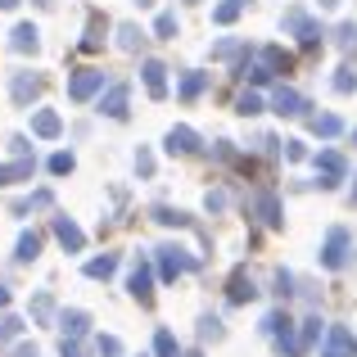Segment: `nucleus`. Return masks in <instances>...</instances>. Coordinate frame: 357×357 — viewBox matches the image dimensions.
<instances>
[{"label": "nucleus", "instance_id": "nucleus-15", "mask_svg": "<svg viewBox=\"0 0 357 357\" xmlns=\"http://www.w3.org/2000/svg\"><path fill=\"white\" fill-rule=\"evenodd\" d=\"M59 331H63V340H82V335L91 331V317L82 312V307H73V312L59 317Z\"/></svg>", "mask_w": 357, "mask_h": 357}, {"label": "nucleus", "instance_id": "nucleus-17", "mask_svg": "<svg viewBox=\"0 0 357 357\" xmlns=\"http://www.w3.org/2000/svg\"><path fill=\"white\" fill-rule=\"evenodd\" d=\"M32 158H18V163H0V185H18V181H32Z\"/></svg>", "mask_w": 357, "mask_h": 357}, {"label": "nucleus", "instance_id": "nucleus-47", "mask_svg": "<svg viewBox=\"0 0 357 357\" xmlns=\"http://www.w3.org/2000/svg\"><path fill=\"white\" fill-rule=\"evenodd\" d=\"M27 208H50V190H36V195H32V204H27Z\"/></svg>", "mask_w": 357, "mask_h": 357}, {"label": "nucleus", "instance_id": "nucleus-48", "mask_svg": "<svg viewBox=\"0 0 357 357\" xmlns=\"http://www.w3.org/2000/svg\"><path fill=\"white\" fill-rule=\"evenodd\" d=\"M14 357H41V349H36V344H18Z\"/></svg>", "mask_w": 357, "mask_h": 357}, {"label": "nucleus", "instance_id": "nucleus-13", "mask_svg": "<svg viewBox=\"0 0 357 357\" xmlns=\"http://www.w3.org/2000/svg\"><path fill=\"white\" fill-rule=\"evenodd\" d=\"M140 73H145V91H149V96H154V100H163L167 96V77H163V63H158V59H145V63H140Z\"/></svg>", "mask_w": 357, "mask_h": 357}, {"label": "nucleus", "instance_id": "nucleus-8", "mask_svg": "<svg viewBox=\"0 0 357 357\" xmlns=\"http://www.w3.org/2000/svg\"><path fill=\"white\" fill-rule=\"evenodd\" d=\"M127 100H131V91H127V82H114V86L100 96V114H109V118H127Z\"/></svg>", "mask_w": 357, "mask_h": 357}, {"label": "nucleus", "instance_id": "nucleus-49", "mask_svg": "<svg viewBox=\"0 0 357 357\" xmlns=\"http://www.w3.org/2000/svg\"><path fill=\"white\" fill-rule=\"evenodd\" d=\"M0 331H5V335H18V331H23V321H14V317H5V321H0Z\"/></svg>", "mask_w": 357, "mask_h": 357}, {"label": "nucleus", "instance_id": "nucleus-10", "mask_svg": "<svg viewBox=\"0 0 357 357\" xmlns=\"http://www.w3.org/2000/svg\"><path fill=\"white\" fill-rule=\"evenodd\" d=\"M271 109H276L280 118H298V114H307V100L298 96V91H289V86H280L276 96H271Z\"/></svg>", "mask_w": 357, "mask_h": 357}, {"label": "nucleus", "instance_id": "nucleus-16", "mask_svg": "<svg viewBox=\"0 0 357 357\" xmlns=\"http://www.w3.org/2000/svg\"><path fill=\"white\" fill-rule=\"evenodd\" d=\"M9 45H14V50H18V54H32V50H36V45H41V32H36V27H32V23H18V27H14V32H9Z\"/></svg>", "mask_w": 357, "mask_h": 357}, {"label": "nucleus", "instance_id": "nucleus-46", "mask_svg": "<svg viewBox=\"0 0 357 357\" xmlns=\"http://www.w3.org/2000/svg\"><path fill=\"white\" fill-rule=\"evenodd\" d=\"M63 357H86V349H82V344L77 340H63V349H59Z\"/></svg>", "mask_w": 357, "mask_h": 357}, {"label": "nucleus", "instance_id": "nucleus-2", "mask_svg": "<svg viewBox=\"0 0 357 357\" xmlns=\"http://www.w3.org/2000/svg\"><path fill=\"white\" fill-rule=\"evenodd\" d=\"M317 335H321V317H307V321H298V335H280V340H276V353L303 357L317 344Z\"/></svg>", "mask_w": 357, "mask_h": 357}, {"label": "nucleus", "instance_id": "nucleus-27", "mask_svg": "<svg viewBox=\"0 0 357 357\" xmlns=\"http://www.w3.org/2000/svg\"><path fill=\"white\" fill-rule=\"evenodd\" d=\"M204 86H208V73H185L181 77V100H195Z\"/></svg>", "mask_w": 357, "mask_h": 357}, {"label": "nucleus", "instance_id": "nucleus-23", "mask_svg": "<svg viewBox=\"0 0 357 357\" xmlns=\"http://www.w3.org/2000/svg\"><path fill=\"white\" fill-rule=\"evenodd\" d=\"M340 131H344V122L335 118V114H317V118H312V136L331 140V136H340Z\"/></svg>", "mask_w": 357, "mask_h": 357}, {"label": "nucleus", "instance_id": "nucleus-22", "mask_svg": "<svg viewBox=\"0 0 357 357\" xmlns=\"http://www.w3.org/2000/svg\"><path fill=\"white\" fill-rule=\"evenodd\" d=\"M114 271H118V253H105V258H91L86 262V276L91 280H109Z\"/></svg>", "mask_w": 357, "mask_h": 357}, {"label": "nucleus", "instance_id": "nucleus-43", "mask_svg": "<svg viewBox=\"0 0 357 357\" xmlns=\"http://www.w3.org/2000/svg\"><path fill=\"white\" fill-rule=\"evenodd\" d=\"M136 167H140V176H149V172H154V154H149V149H140V154H136Z\"/></svg>", "mask_w": 357, "mask_h": 357}, {"label": "nucleus", "instance_id": "nucleus-9", "mask_svg": "<svg viewBox=\"0 0 357 357\" xmlns=\"http://www.w3.org/2000/svg\"><path fill=\"white\" fill-rule=\"evenodd\" d=\"M199 131L195 127H172L167 131V154H199Z\"/></svg>", "mask_w": 357, "mask_h": 357}, {"label": "nucleus", "instance_id": "nucleus-18", "mask_svg": "<svg viewBox=\"0 0 357 357\" xmlns=\"http://www.w3.org/2000/svg\"><path fill=\"white\" fill-rule=\"evenodd\" d=\"M253 294H258V289H253L249 271H236V276H231V285H227V298H231V303H249Z\"/></svg>", "mask_w": 357, "mask_h": 357}, {"label": "nucleus", "instance_id": "nucleus-51", "mask_svg": "<svg viewBox=\"0 0 357 357\" xmlns=\"http://www.w3.org/2000/svg\"><path fill=\"white\" fill-rule=\"evenodd\" d=\"M18 5V0H0V9H14Z\"/></svg>", "mask_w": 357, "mask_h": 357}, {"label": "nucleus", "instance_id": "nucleus-4", "mask_svg": "<svg viewBox=\"0 0 357 357\" xmlns=\"http://www.w3.org/2000/svg\"><path fill=\"white\" fill-rule=\"evenodd\" d=\"M321 357H357V335L349 326H331L321 340Z\"/></svg>", "mask_w": 357, "mask_h": 357}, {"label": "nucleus", "instance_id": "nucleus-40", "mask_svg": "<svg viewBox=\"0 0 357 357\" xmlns=\"http://www.w3.org/2000/svg\"><path fill=\"white\" fill-rule=\"evenodd\" d=\"M285 158H289V163H303V158H307V145H303V140H289V145H285Z\"/></svg>", "mask_w": 357, "mask_h": 357}, {"label": "nucleus", "instance_id": "nucleus-35", "mask_svg": "<svg viewBox=\"0 0 357 357\" xmlns=\"http://www.w3.org/2000/svg\"><path fill=\"white\" fill-rule=\"evenodd\" d=\"M289 326H294V321H289L285 312H271L267 321H262V331H267V335H276V340H280V335H289Z\"/></svg>", "mask_w": 357, "mask_h": 357}, {"label": "nucleus", "instance_id": "nucleus-26", "mask_svg": "<svg viewBox=\"0 0 357 357\" xmlns=\"http://www.w3.org/2000/svg\"><path fill=\"white\" fill-rule=\"evenodd\" d=\"M154 353H158V357H181L176 335H172V331H158V335H154Z\"/></svg>", "mask_w": 357, "mask_h": 357}, {"label": "nucleus", "instance_id": "nucleus-7", "mask_svg": "<svg viewBox=\"0 0 357 357\" xmlns=\"http://www.w3.org/2000/svg\"><path fill=\"white\" fill-rule=\"evenodd\" d=\"M96 91H105V73L100 68H82L77 77L68 82V100H91Z\"/></svg>", "mask_w": 357, "mask_h": 357}, {"label": "nucleus", "instance_id": "nucleus-20", "mask_svg": "<svg viewBox=\"0 0 357 357\" xmlns=\"http://www.w3.org/2000/svg\"><path fill=\"white\" fill-rule=\"evenodd\" d=\"M14 258L18 262H36V258H41V236H36V231H23V236H18Z\"/></svg>", "mask_w": 357, "mask_h": 357}, {"label": "nucleus", "instance_id": "nucleus-11", "mask_svg": "<svg viewBox=\"0 0 357 357\" xmlns=\"http://www.w3.org/2000/svg\"><path fill=\"white\" fill-rule=\"evenodd\" d=\"M127 289H131V298H140V303H149V298H154V271H149V262H136Z\"/></svg>", "mask_w": 357, "mask_h": 357}, {"label": "nucleus", "instance_id": "nucleus-19", "mask_svg": "<svg viewBox=\"0 0 357 357\" xmlns=\"http://www.w3.org/2000/svg\"><path fill=\"white\" fill-rule=\"evenodd\" d=\"M258 59H262V68H267V73H289V63H294L285 50H280V45H267V50H258Z\"/></svg>", "mask_w": 357, "mask_h": 357}, {"label": "nucleus", "instance_id": "nucleus-45", "mask_svg": "<svg viewBox=\"0 0 357 357\" xmlns=\"http://www.w3.org/2000/svg\"><path fill=\"white\" fill-rule=\"evenodd\" d=\"M204 204H208V213H222V208H227V195H222V190H208V199H204Z\"/></svg>", "mask_w": 357, "mask_h": 357}, {"label": "nucleus", "instance_id": "nucleus-34", "mask_svg": "<svg viewBox=\"0 0 357 357\" xmlns=\"http://www.w3.org/2000/svg\"><path fill=\"white\" fill-rule=\"evenodd\" d=\"M154 222H163V227H190V218L181 208H154Z\"/></svg>", "mask_w": 357, "mask_h": 357}, {"label": "nucleus", "instance_id": "nucleus-38", "mask_svg": "<svg viewBox=\"0 0 357 357\" xmlns=\"http://www.w3.org/2000/svg\"><path fill=\"white\" fill-rule=\"evenodd\" d=\"M50 312H54V298H50V294H36L32 317H36V321H50Z\"/></svg>", "mask_w": 357, "mask_h": 357}, {"label": "nucleus", "instance_id": "nucleus-5", "mask_svg": "<svg viewBox=\"0 0 357 357\" xmlns=\"http://www.w3.org/2000/svg\"><path fill=\"white\" fill-rule=\"evenodd\" d=\"M317 172H321V185H326V190H335V185L344 181V172H349V163H344L340 149H321V154H317Z\"/></svg>", "mask_w": 357, "mask_h": 357}, {"label": "nucleus", "instance_id": "nucleus-14", "mask_svg": "<svg viewBox=\"0 0 357 357\" xmlns=\"http://www.w3.org/2000/svg\"><path fill=\"white\" fill-rule=\"evenodd\" d=\"M32 131H36L41 140H54V136L63 131V118L54 114V109H36V114H32Z\"/></svg>", "mask_w": 357, "mask_h": 357}, {"label": "nucleus", "instance_id": "nucleus-36", "mask_svg": "<svg viewBox=\"0 0 357 357\" xmlns=\"http://www.w3.org/2000/svg\"><path fill=\"white\" fill-rule=\"evenodd\" d=\"M96 349H100V357H122V340L118 335H100Z\"/></svg>", "mask_w": 357, "mask_h": 357}, {"label": "nucleus", "instance_id": "nucleus-39", "mask_svg": "<svg viewBox=\"0 0 357 357\" xmlns=\"http://www.w3.org/2000/svg\"><path fill=\"white\" fill-rule=\"evenodd\" d=\"M154 32L158 36H176V14H158L154 18Z\"/></svg>", "mask_w": 357, "mask_h": 357}, {"label": "nucleus", "instance_id": "nucleus-6", "mask_svg": "<svg viewBox=\"0 0 357 357\" xmlns=\"http://www.w3.org/2000/svg\"><path fill=\"white\" fill-rule=\"evenodd\" d=\"M285 32H294V36H298V41H303V45H317V41H321V36H326L321 27H317L312 18L303 14V9H289V14H285Z\"/></svg>", "mask_w": 357, "mask_h": 357}, {"label": "nucleus", "instance_id": "nucleus-44", "mask_svg": "<svg viewBox=\"0 0 357 357\" xmlns=\"http://www.w3.org/2000/svg\"><path fill=\"white\" fill-rule=\"evenodd\" d=\"M289 285H294V276H289V271H276V294H294V289H289Z\"/></svg>", "mask_w": 357, "mask_h": 357}, {"label": "nucleus", "instance_id": "nucleus-53", "mask_svg": "<svg viewBox=\"0 0 357 357\" xmlns=\"http://www.w3.org/2000/svg\"><path fill=\"white\" fill-rule=\"evenodd\" d=\"M349 199H353V204H357V181H353V190H349Z\"/></svg>", "mask_w": 357, "mask_h": 357}, {"label": "nucleus", "instance_id": "nucleus-41", "mask_svg": "<svg viewBox=\"0 0 357 357\" xmlns=\"http://www.w3.org/2000/svg\"><path fill=\"white\" fill-rule=\"evenodd\" d=\"M199 335H204V340H208V335H213V340H218V335H222V321H218V317H204Z\"/></svg>", "mask_w": 357, "mask_h": 357}, {"label": "nucleus", "instance_id": "nucleus-29", "mask_svg": "<svg viewBox=\"0 0 357 357\" xmlns=\"http://www.w3.org/2000/svg\"><path fill=\"white\" fill-rule=\"evenodd\" d=\"M240 77H244V82H253V86H262L271 73L262 68V59H244V63H240Z\"/></svg>", "mask_w": 357, "mask_h": 357}, {"label": "nucleus", "instance_id": "nucleus-1", "mask_svg": "<svg viewBox=\"0 0 357 357\" xmlns=\"http://www.w3.org/2000/svg\"><path fill=\"white\" fill-rule=\"evenodd\" d=\"M154 258H158V276H163V280H176V276H185V271L199 267V258H195V253H185V249H176V244L154 249Z\"/></svg>", "mask_w": 357, "mask_h": 357}, {"label": "nucleus", "instance_id": "nucleus-12", "mask_svg": "<svg viewBox=\"0 0 357 357\" xmlns=\"http://www.w3.org/2000/svg\"><path fill=\"white\" fill-rule=\"evenodd\" d=\"M54 236H59V244H63L68 253H82V249H86L82 227H77V222H68V218H54Z\"/></svg>", "mask_w": 357, "mask_h": 357}, {"label": "nucleus", "instance_id": "nucleus-3", "mask_svg": "<svg viewBox=\"0 0 357 357\" xmlns=\"http://www.w3.org/2000/svg\"><path fill=\"white\" fill-rule=\"evenodd\" d=\"M349 258H353V236L344 227H335L331 236H326V244H321V267L340 271V267H349Z\"/></svg>", "mask_w": 357, "mask_h": 357}, {"label": "nucleus", "instance_id": "nucleus-21", "mask_svg": "<svg viewBox=\"0 0 357 357\" xmlns=\"http://www.w3.org/2000/svg\"><path fill=\"white\" fill-rule=\"evenodd\" d=\"M36 91H41V77H27V73H14V100H18V105L36 100Z\"/></svg>", "mask_w": 357, "mask_h": 357}, {"label": "nucleus", "instance_id": "nucleus-50", "mask_svg": "<svg viewBox=\"0 0 357 357\" xmlns=\"http://www.w3.org/2000/svg\"><path fill=\"white\" fill-rule=\"evenodd\" d=\"M0 307H9V289L5 285H0Z\"/></svg>", "mask_w": 357, "mask_h": 357}, {"label": "nucleus", "instance_id": "nucleus-37", "mask_svg": "<svg viewBox=\"0 0 357 357\" xmlns=\"http://www.w3.org/2000/svg\"><path fill=\"white\" fill-rule=\"evenodd\" d=\"M73 167H77V158H73V154H63V149H59V154L50 158V172H54V176H68Z\"/></svg>", "mask_w": 357, "mask_h": 357}, {"label": "nucleus", "instance_id": "nucleus-52", "mask_svg": "<svg viewBox=\"0 0 357 357\" xmlns=\"http://www.w3.org/2000/svg\"><path fill=\"white\" fill-rule=\"evenodd\" d=\"M335 5H340V0H321V9H335Z\"/></svg>", "mask_w": 357, "mask_h": 357}, {"label": "nucleus", "instance_id": "nucleus-33", "mask_svg": "<svg viewBox=\"0 0 357 357\" xmlns=\"http://www.w3.org/2000/svg\"><path fill=\"white\" fill-rule=\"evenodd\" d=\"M100 32H105V18H91V27H86V41H82V50H100V45H105V36H100Z\"/></svg>", "mask_w": 357, "mask_h": 357}, {"label": "nucleus", "instance_id": "nucleus-30", "mask_svg": "<svg viewBox=\"0 0 357 357\" xmlns=\"http://www.w3.org/2000/svg\"><path fill=\"white\" fill-rule=\"evenodd\" d=\"M262 109H267V105H262V96H258V91H244V96L236 100V114H244V118L262 114Z\"/></svg>", "mask_w": 357, "mask_h": 357}, {"label": "nucleus", "instance_id": "nucleus-32", "mask_svg": "<svg viewBox=\"0 0 357 357\" xmlns=\"http://www.w3.org/2000/svg\"><path fill=\"white\" fill-rule=\"evenodd\" d=\"M335 91H340V96H353V91H357V73L349 68V63L335 68Z\"/></svg>", "mask_w": 357, "mask_h": 357}, {"label": "nucleus", "instance_id": "nucleus-42", "mask_svg": "<svg viewBox=\"0 0 357 357\" xmlns=\"http://www.w3.org/2000/svg\"><path fill=\"white\" fill-rule=\"evenodd\" d=\"M231 54H240V45H236V41H222V45H213V59H231Z\"/></svg>", "mask_w": 357, "mask_h": 357}, {"label": "nucleus", "instance_id": "nucleus-28", "mask_svg": "<svg viewBox=\"0 0 357 357\" xmlns=\"http://www.w3.org/2000/svg\"><path fill=\"white\" fill-rule=\"evenodd\" d=\"M335 45H340L344 54H357V23H340V32H335Z\"/></svg>", "mask_w": 357, "mask_h": 357}, {"label": "nucleus", "instance_id": "nucleus-24", "mask_svg": "<svg viewBox=\"0 0 357 357\" xmlns=\"http://www.w3.org/2000/svg\"><path fill=\"white\" fill-rule=\"evenodd\" d=\"M244 5H249V0H222V5L218 9H213V23H218V27H227V23H236V18H240V9Z\"/></svg>", "mask_w": 357, "mask_h": 357}, {"label": "nucleus", "instance_id": "nucleus-25", "mask_svg": "<svg viewBox=\"0 0 357 357\" xmlns=\"http://www.w3.org/2000/svg\"><path fill=\"white\" fill-rule=\"evenodd\" d=\"M258 218L267 222V227H280V204H276V195H258Z\"/></svg>", "mask_w": 357, "mask_h": 357}, {"label": "nucleus", "instance_id": "nucleus-31", "mask_svg": "<svg viewBox=\"0 0 357 357\" xmlns=\"http://www.w3.org/2000/svg\"><path fill=\"white\" fill-rule=\"evenodd\" d=\"M140 36H145V32H140L136 23H122L118 27V45H122V50H140Z\"/></svg>", "mask_w": 357, "mask_h": 357}]
</instances>
